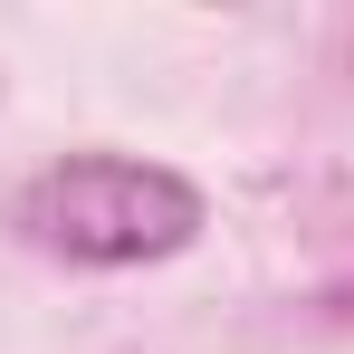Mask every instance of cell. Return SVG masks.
<instances>
[{
  "instance_id": "obj_1",
  "label": "cell",
  "mask_w": 354,
  "mask_h": 354,
  "mask_svg": "<svg viewBox=\"0 0 354 354\" xmlns=\"http://www.w3.org/2000/svg\"><path fill=\"white\" fill-rule=\"evenodd\" d=\"M19 239L77 268H144L201 239V192L134 153H67L19 192Z\"/></svg>"
}]
</instances>
